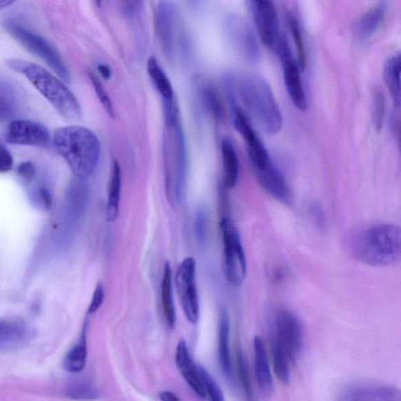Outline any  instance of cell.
<instances>
[{"instance_id": "6da1fadb", "label": "cell", "mask_w": 401, "mask_h": 401, "mask_svg": "<svg viewBox=\"0 0 401 401\" xmlns=\"http://www.w3.org/2000/svg\"><path fill=\"white\" fill-rule=\"evenodd\" d=\"M350 250L355 259L369 266H391L401 256L400 227L378 224L365 228L354 235Z\"/></svg>"}, {"instance_id": "7a4b0ae2", "label": "cell", "mask_w": 401, "mask_h": 401, "mask_svg": "<svg viewBox=\"0 0 401 401\" xmlns=\"http://www.w3.org/2000/svg\"><path fill=\"white\" fill-rule=\"evenodd\" d=\"M54 149L63 158L76 178H88L97 169L100 156V143L89 129L71 126L54 132Z\"/></svg>"}, {"instance_id": "3957f363", "label": "cell", "mask_w": 401, "mask_h": 401, "mask_svg": "<svg viewBox=\"0 0 401 401\" xmlns=\"http://www.w3.org/2000/svg\"><path fill=\"white\" fill-rule=\"evenodd\" d=\"M5 64L11 70L24 76L65 120H80L83 111L80 101L58 78L30 61L10 58Z\"/></svg>"}, {"instance_id": "277c9868", "label": "cell", "mask_w": 401, "mask_h": 401, "mask_svg": "<svg viewBox=\"0 0 401 401\" xmlns=\"http://www.w3.org/2000/svg\"><path fill=\"white\" fill-rule=\"evenodd\" d=\"M271 355L274 374L281 382L291 377V365L296 363L304 345V329L297 316L288 310L277 313L271 332Z\"/></svg>"}, {"instance_id": "5b68a950", "label": "cell", "mask_w": 401, "mask_h": 401, "mask_svg": "<svg viewBox=\"0 0 401 401\" xmlns=\"http://www.w3.org/2000/svg\"><path fill=\"white\" fill-rule=\"evenodd\" d=\"M237 88L259 128L268 135L278 133L282 127V116L269 83L261 76L248 75L240 78Z\"/></svg>"}, {"instance_id": "8992f818", "label": "cell", "mask_w": 401, "mask_h": 401, "mask_svg": "<svg viewBox=\"0 0 401 401\" xmlns=\"http://www.w3.org/2000/svg\"><path fill=\"white\" fill-rule=\"evenodd\" d=\"M6 30L19 43L39 56L52 67L56 74L67 83L71 82V74L63 58L52 43L23 25L14 21H8L4 25Z\"/></svg>"}, {"instance_id": "52a82bcc", "label": "cell", "mask_w": 401, "mask_h": 401, "mask_svg": "<svg viewBox=\"0 0 401 401\" xmlns=\"http://www.w3.org/2000/svg\"><path fill=\"white\" fill-rule=\"evenodd\" d=\"M224 245V270L226 279L234 286H239L246 278L247 263L240 237L231 219L224 217L221 223Z\"/></svg>"}, {"instance_id": "ba28073f", "label": "cell", "mask_w": 401, "mask_h": 401, "mask_svg": "<svg viewBox=\"0 0 401 401\" xmlns=\"http://www.w3.org/2000/svg\"><path fill=\"white\" fill-rule=\"evenodd\" d=\"M196 263L194 258L184 259L176 274V286L186 318L196 324L199 317V295L196 286Z\"/></svg>"}, {"instance_id": "9c48e42d", "label": "cell", "mask_w": 401, "mask_h": 401, "mask_svg": "<svg viewBox=\"0 0 401 401\" xmlns=\"http://www.w3.org/2000/svg\"><path fill=\"white\" fill-rule=\"evenodd\" d=\"M229 42L240 58L250 65H256L261 59L257 39L247 21L238 16H231L227 21Z\"/></svg>"}, {"instance_id": "30bf717a", "label": "cell", "mask_w": 401, "mask_h": 401, "mask_svg": "<svg viewBox=\"0 0 401 401\" xmlns=\"http://www.w3.org/2000/svg\"><path fill=\"white\" fill-rule=\"evenodd\" d=\"M233 122L236 131L245 140L248 148V157L253 171H259L271 163L268 150L250 125L245 112L238 106L232 107Z\"/></svg>"}, {"instance_id": "8fae6325", "label": "cell", "mask_w": 401, "mask_h": 401, "mask_svg": "<svg viewBox=\"0 0 401 401\" xmlns=\"http://www.w3.org/2000/svg\"><path fill=\"white\" fill-rule=\"evenodd\" d=\"M248 6L261 41L267 47H274L281 34L274 4L268 0H250Z\"/></svg>"}, {"instance_id": "7c38bea8", "label": "cell", "mask_w": 401, "mask_h": 401, "mask_svg": "<svg viewBox=\"0 0 401 401\" xmlns=\"http://www.w3.org/2000/svg\"><path fill=\"white\" fill-rule=\"evenodd\" d=\"M48 129L31 120L11 121L6 133V140L11 144L46 148L50 142Z\"/></svg>"}, {"instance_id": "4fadbf2b", "label": "cell", "mask_w": 401, "mask_h": 401, "mask_svg": "<svg viewBox=\"0 0 401 401\" xmlns=\"http://www.w3.org/2000/svg\"><path fill=\"white\" fill-rule=\"evenodd\" d=\"M337 401H401L398 388L382 384H354L343 389Z\"/></svg>"}, {"instance_id": "5bb4252c", "label": "cell", "mask_w": 401, "mask_h": 401, "mask_svg": "<svg viewBox=\"0 0 401 401\" xmlns=\"http://www.w3.org/2000/svg\"><path fill=\"white\" fill-rule=\"evenodd\" d=\"M30 340V332L23 319L0 320V353L14 351L23 347Z\"/></svg>"}, {"instance_id": "9a60e30c", "label": "cell", "mask_w": 401, "mask_h": 401, "mask_svg": "<svg viewBox=\"0 0 401 401\" xmlns=\"http://www.w3.org/2000/svg\"><path fill=\"white\" fill-rule=\"evenodd\" d=\"M262 188L274 199L285 204H290L292 201L289 185L282 174L272 162L267 167L254 171Z\"/></svg>"}, {"instance_id": "2e32d148", "label": "cell", "mask_w": 401, "mask_h": 401, "mask_svg": "<svg viewBox=\"0 0 401 401\" xmlns=\"http://www.w3.org/2000/svg\"><path fill=\"white\" fill-rule=\"evenodd\" d=\"M156 27L162 47L166 55L171 56L173 52L176 12L173 5L169 2H160L156 10Z\"/></svg>"}, {"instance_id": "e0dca14e", "label": "cell", "mask_w": 401, "mask_h": 401, "mask_svg": "<svg viewBox=\"0 0 401 401\" xmlns=\"http://www.w3.org/2000/svg\"><path fill=\"white\" fill-rule=\"evenodd\" d=\"M175 360L180 373L189 387L193 389L197 396L202 398H206V389L197 370V366L192 360L187 344L184 340H180L178 343Z\"/></svg>"}, {"instance_id": "ac0fdd59", "label": "cell", "mask_w": 401, "mask_h": 401, "mask_svg": "<svg viewBox=\"0 0 401 401\" xmlns=\"http://www.w3.org/2000/svg\"><path fill=\"white\" fill-rule=\"evenodd\" d=\"M254 371L259 389L266 395L273 393L274 389V378L271 374L267 350L262 338H254Z\"/></svg>"}, {"instance_id": "d6986e66", "label": "cell", "mask_w": 401, "mask_h": 401, "mask_svg": "<svg viewBox=\"0 0 401 401\" xmlns=\"http://www.w3.org/2000/svg\"><path fill=\"white\" fill-rule=\"evenodd\" d=\"M284 67L285 86L293 104L299 111L307 109V98L299 74V67L292 55L281 60Z\"/></svg>"}, {"instance_id": "ffe728a7", "label": "cell", "mask_w": 401, "mask_h": 401, "mask_svg": "<svg viewBox=\"0 0 401 401\" xmlns=\"http://www.w3.org/2000/svg\"><path fill=\"white\" fill-rule=\"evenodd\" d=\"M230 318L228 310L220 308L219 316L218 358L220 369L228 380H232V365L230 354Z\"/></svg>"}, {"instance_id": "44dd1931", "label": "cell", "mask_w": 401, "mask_h": 401, "mask_svg": "<svg viewBox=\"0 0 401 401\" xmlns=\"http://www.w3.org/2000/svg\"><path fill=\"white\" fill-rule=\"evenodd\" d=\"M387 3L381 2L360 17L355 25L356 36L361 41H365L374 35L385 19Z\"/></svg>"}, {"instance_id": "7402d4cb", "label": "cell", "mask_w": 401, "mask_h": 401, "mask_svg": "<svg viewBox=\"0 0 401 401\" xmlns=\"http://www.w3.org/2000/svg\"><path fill=\"white\" fill-rule=\"evenodd\" d=\"M162 307L168 326L173 329L177 323V314L173 297L171 265L169 262L165 263L163 270Z\"/></svg>"}, {"instance_id": "603a6c76", "label": "cell", "mask_w": 401, "mask_h": 401, "mask_svg": "<svg viewBox=\"0 0 401 401\" xmlns=\"http://www.w3.org/2000/svg\"><path fill=\"white\" fill-rule=\"evenodd\" d=\"M122 188V172L120 164L117 161L113 162L111 177L107 193V221L113 222L117 218L120 212V202Z\"/></svg>"}, {"instance_id": "cb8c5ba5", "label": "cell", "mask_w": 401, "mask_h": 401, "mask_svg": "<svg viewBox=\"0 0 401 401\" xmlns=\"http://www.w3.org/2000/svg\"><path fill=\"white\" fill-rule=\"evenodd\" d=\"M224 183L229 188L235 187L239 176V162L234 144L225 138L221 144Z\"/></svg>"}, {"instance_id": "d4e9b609", "label": "cell", "mask_w": 401, "mask_h": 401, "mask_svg": "<svg viewBox=\"0 0 401 401\" xmlns=\"http://www.w3.org/2000/svg\"><path fill=\"white\" fill-rule=\"evenodd\" d=\"M147 70L163 101L174 99L173 85L155 56H151L149 59Z\"/></svg>"}, {"instance_id": "484cf974", "label": "cell", "mask_w": 401, "mask_h": 401, "mask_svg": "<svg viewBox=\"0 0 401 401\" xmlns=\"http://www.w3.org/2000/svg\"><path fill=\"white\" fill-rule=\"evenodd\" d=\"M400 55L398 54L388 60L383 73L384 80L397 109H399L400 104Z\"/></svg>"}, {"instance_id": "4316f807", "label": "cell", "mask_w": 401, "mask_h": 401, "mask_svg": "<svg viewBox=\"0 0 401 401\" xmlns=\"http://www.w3.org/2000/svg\"><path fill=\"white\" fill-rule=\"evenodd\" d=\"M87 358V346L86 333L83 332L80 343L73 347L66 355L64 360L65 369L71 373H78L86 366Z\"/></svg>"}, {"instance_id": "83f0119b", "label": "cell", "mask_w": 401, "mask_h": 401, "mask_svg": "<svg viewBox=\"0 0 401 401\" xmlns=\"http://www.w3.org/2000/svg\"><path fill=\"white\" fill-rule=\"evenodd\" d=\"M286 19L290 26L293 41H294L298 55V65L302 71L306 69L307 65L306 48L303 38L301 26L296 17L290 12H287Z\"/></svg>"}, {"instance_id": "f1b7e54d", "label": "cell", "mask_w": 401, "mask_h": 401, "mask_svg": "<svg viewBox=\"0 0 401 401\" xmlns=\"http://www.w3.org/2000/svg\"><path fill=\"white\" fill-rule=\"evenodd\" d=\"M237 371L239 378L240 384L243 391L246 394L248 401H254V394L252 381L248 369V361L241 349L237 350Z\"/></svg>"}, {"instance_id": "f546056e", "label": "cell", "mask_w": 401, "mask_h": 401, "mask_svg": "<svg viewBox=\"0 0 401 401\" xmlns=\"http://www.w3.org/2000/svg\"><path fill=\"white\" fill-rule=\"evenodd\" d=\"M66 396L72 400H89L98 398L97 389L89 382H78L67 389Z\"/></svg>"}, {"instance_id": "4dcf8cb0", "label": "cell", "mask_w": 401, "mask_h": 401, "mask_svg": "<svg viewBox=\"0 0 401 401\" xmlns=\"http://www.w3.org/2000/svg\"><path fill=\"white\" fill-rule=\"evenodd\" d=\"M386 115V98L380 89H375L372 94V120L377 132H380Z\"/></svg>"}, {"instance_id": "1f68e13d", "label": "cell", "mask_w": 401, "mask_h": 401, "mask_svg": "<svg viewBox=\"0 0 401 401\" xmlns=\"http://www.w3.org/2000/svg\"><path fill=\"white\" fill-rule=\"evenodd\" d=\"M30 199L32 204L42 210L48 211L53 206V196L46 185L36 186L30 191Z\"/></svg>"}, {"instance_id": "d6a6232c", "label": "cell", "mask_w": 401, "mask_h": 401, "mask_svg": "<svg viewBox=\"0 0 401 401\" xmlns=\"http://www.w3.org/2000/svg\"><path fill=\"white\" fill-rule=\"evenodd\" d=\"M197 370L204 385L206 394H208L211 401H225L221 388L208 372L202 366H197Z\"/></svg>"}, {"instance_id": "836d02e7", "label": "cell", "mask_w": 401, "mask_h": 401, "mask_svg": "<svg viewBox=\"0 0 401 401\" xmlns=\"http://www.w3.org/2000/svg\"><path fill=\"white\" fill-rule=\"evenodd\" d=\"M89 78L93 84L95 93L97 94L100 102L104 107L107 114L111 118H115L114 107H113L112 101L103 84L100 83L99 78L93 74V73H90Z\"/></svg>"}, {"instance_id": "e575fe53", "label": "cell", "mask_w": 401, "mask_h": 401, "mask_svg": "<svg viewBox=\"0 0 401 401\" xmlns=\"http://www.w3.org/2000/svg\"><path fill=\"white\" fill-rule=\"evenodd\" d=\"M205 94L207 105L212 114L216 120H221L224 116V107L218 92L213 87H208Z\"/></svg>"}, {"instance_id": "d590c367", "label": "cell", "mask_w": 401, "mask_h": 401, "mask_svg": "<svg viewBox=\"0 0 401 401\" xmlns=\"http://www.w3.org/2000/svg\"><path fill=\"white\" fill-rule=\"evenodd\" d=\"M16 107L11 96L0 90V122L11 120L14 116Z\"/></svg>"}, {"instance_id": "8d00e7d4", "label": "cell", "mask_w": 401, "mask_h": 401, "mask_svg": "<svg viewBox=\"0 0 401 401\" xmlns=\"http://www.w3.org/2000/svg\"><path fill=\"white\" fill-rule=\"evenodd\" d=\"M18 174L25 184H31L36 177V166L30 161L21 162L18 167Z\"/></svg>"}, {"instance_id": "74e56055", "label": "cell", "mask_w": 401, "mask_h": 401, "mask_svg": "<svg viewBox=\"0 0 401 401\" xmlns=\"http://www.w3.org/2000/svg\"><path fill=\"white\" fill-rule=\"evenodd\" d=\"M13 167V155L3 144L0 143V173H7Z\"/></svg>"}, {"instance_id": "f35d334b", "label": "cell", "mask_w": 401, "mask_h": 401, "mask_svg": "<svg viewBox=\"0 0 401 401\" xmlns=\"http://www.w3.org/2000/svg\"><path fill=\"white\" fill-rule=\"evenodd\" d=\"M105 299V290L102 284L99 283L94 292L91 303L89 304L88 308V314H93L98 312V310L102 305Z\"/></svg>"}, {"instance_id": "ab89813d", "label": "cell", "mask_w": 401, "mask_h": 401, "mask_svg": "<svg viewBox=\"0 0 401 401\" xmlns=\"http://www.w3.org/2000/svg\"><path fill=\"white\" fill-rule=\"evenodd\" d=\"M206 219L205 213H200L197 217L196 230L199 239H203L206 235Z\"/></svg>"}, {"instance_id": "60d3db41", "label": "cell", "mask_w": 401, "mask_h": 401, "mask_svg": "<svg viewBox=\"0 0 401 401\" xmlns=\"http://www.w3.org/2000/svg\"><path fill=\"white\" fill-rule=\"evenodd\" d=\"M98 70L100 73V75L102 76L105 80H110L112 76V71L109 65L104 63H100L98 65Z\"/></svg>"}, {"instance_id": "b9f144b4", "label": "cell", "mask_w": 401, "mask_h": 401, "mask_svg": "<svg viewBox=\"0 0 401 401\" xmlns=\"http://www.w3.org/2000/svg\"><path fill=\"white\" fill-rule=\"evenodd\" d=\"M162 401H180L176 393L171 391H162L160 393Z\"/></svg>"}, {"instance_id": "7bdbcfd3", "label": "cell", "mask_w": 401, "mask_h": 401, "mask_svg": "<svg viewBox=\"0 0 401 401\" xmlns=\"http://www.w3.org/2000/svg\"><path fill=\"white\" fill-rule=\"evenodd\" d=\"M15 3L14 0H0V10L8 8Z\"/></svg>"}]
</instances>
